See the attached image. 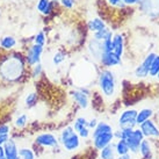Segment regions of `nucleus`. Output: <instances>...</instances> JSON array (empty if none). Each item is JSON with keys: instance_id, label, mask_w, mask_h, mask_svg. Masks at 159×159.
I'll return each mask as SVG.
<instances>
[{"instance_id": "1", "label": "nucleus", "mask_w": 159, "mask_h": 159, "mask_svg": "<svg viewBox=\"0 0 159 159\" xmlns=\"http://www.w3.org/2000/svg\"><path fill=\"white\" fill-rule=\"evenodd\" d=\"M25 56L20 52H9L0 57V83L4 85L18 84L26 73Z\"/></svg>"}, {"instance_id": "2", "label": "nucleus", "mask_w": 159, "mask_h": 159, "mask_svg": "<svg viewBox=\"0 0 159 159\" xmlns=\"http://www.w3.org/2000/svg\"><path fill=\"white\" fill-rule=\"evenodd\" d=\"M98 87L105 99L111 100L117 93L116 75L109 69H102L98 75Z\"/></svg>"}, {"instance_id": "3", "label": "nucleus", "mask_w": 159, "mask_h": 159, "mask_svg": "<svg viewBox=\"0 0 159 159\" xmlns=\"http://www.w3.org/2000/svg\"><path fill=\"white\" fill-rule=\"evenodd\" d=\"M59 143L62 144L63 149L67 152H75L80 148L81 142H80L79 135L75 133L72 125H67L61 131L59 135Z\"/></svg>"}, {"instance_id": "4", "label": "nucleus", "mask_w": 159, "mask_h": 159, "mask_svg": "<svg viewBox=\"0 0 159 159\" xmlns=\"http://www.w3.org/2000/svg\"><path fill=\"white\" fill-rule=\"evenodd\" d=\"M138 11L150 20H159V0H141Z\"/></svg>"}, {"instance_id": "5", "label": "nucleus", "mask_w": 159, "mask_h": 159, "mask_svg": "<svg viewBox=\"0 0 159 159\" xmlns=\"http://www.w3.org/2000/svg\"><path fill=\"white\" fill-rule=\"evenodd\" d=\"M138 111L135 108H127L124 111H121V114L117 120V124H119L120 129L123 128H136V117Z\"/></svg>"}, {"instance_id": "6", "label": "nucleus", "mask_w": 159, "mask_h": 159, "mask_svg": "<svg viewBox=\"0 0 159 159\" xmlns=\"http://www.w3.org/2000/svg\"><path fill=\"white\" fill-rule=\"evenodd\" d=\"M145 137L142 133V130L138 127L133 130V134L125 139L127 144H128L129 148V153L131 156H138V152H139V146H141L142 141L144 139Z\"/></svg>"}, {"instance_id": "7", "label": "nucleus", "mask_w": 159, "mask_h": 159, "mask_svg": "<svg viewBox=\"0 0 159 159\" xmlns=\"http://www.w3.org/2000/svg\"><path fill=\"white\" fill-rule=\"evenodd\" d=\"M156 52H149L145 57L142 59V62L138 64L134 71V75L138 79H145L149 77V70H150L151 63L153 61V58L156 57Z\"/></svg>"}, {"instance_id": "8", "label": "nucleus", "mask_w": 159, "mask_h": 159, "mask_svg": "<svg viewBox=\"0 0 159 159\" xmlns=\"http://www.w3.org/2000/svg\"><path fill=\"white\" fill-rule=\"evenodd\" d=\"M44 47H41L37 44H33L28 48L26 55H25V61L28 66H34L36 64L41 63V58H42V53H43Z\"/></svg>"}, {"instance_id": "9", "label": "nucleus", "mask_w": 159, "mask_h": 159, "mask_svg": "<svg viewBox=\"0 0 159 159\" xmlns=\"http://www.w3.org/2000/svg\"><path fill=\"white\" fill-rule=\"evenodd\" d=\"M35 144L42 148H56L59 144V141L56 135L52 133H41L35 137Z\"/></svg>"}, {"instance_id": "10", "label": "nucleus", "mask_w": 159, "mask_h": 159, "mask_svg": "<svg viewBox=\"0 0 159 159\" xmlns=\"http://www.w3.org/2000/svg\"><path fill=\"white\" fill-rule=\"evenodd\" d=\"M138 128L142 130V133H143L145 138L159 139V127L152 119L143 122L141 125H138Z\"/></svg>"}, {"instance_id": "11", "label": "nucleus", "mask_w": 159, "mask_h": 159, "mask_svg": "<svg viewBox=\"0 0 159 159\" xmlns=\"http://www.w3.org/2000/svg\"><path fill=\"white\" fill-rule=\"evenodd\" d=\"M114 131L113 133H106V134H101V135H99V136H95L92 138L93 141V148L95 149V150H101L103 149L105 146L109 145L113 143L114 141Z\"/></svg>"}, {"instance_id": "12", "label": "nucleus", "mask_w": 159, "mask_h": 159, "mask_svg": "<svg viewBox=\"0 0 159 159\" xmlns=\"http://www.w3.org/2000/svg\"><path fill=\"white\" fill-rule=\"evenodd\" d=\"M121 61L122 58H120L119 56H116L113 51L111 52H105L102 53L101 58H100V65H101L103 69H111V67L117 66L121 64Z\"/></svg>"}, {"instance_id": "13", "label": "nucleus", "mask_w": 159, "mask_h": 159, "mask_svg": "<svg viewBox=\"0 0 159 159\" xmlns=\"http://www.w3.org/2000/svg\"><path fill=\"white\" fill-rule=\"evenodd\" d=\"M111 44H113V52L119 56L120 58L123 57L124 50H125V43H124V36L121 33H116L113 35L111 39Z\"/></svg>"}, {"instance_id": "14", "label": "nucleus", "mask_w": 159, "mask_h": 159, "mask_svg": "<svg viewBox=\"0 0 159 159\" xmlns=\"http://www.w3.org/2000/svg\"><path fill=\"white\" fill-rule=\"evenodd\" d=\"M153 139H150V138H144L141 143V146H139V152H138V156H141L142 159H151L152 156H153Z\"/></svg>"}, {"instance_id": "15", "label": "nucleus", "mask_w": 159, "mask_h": 159, "mask_svg": "<svg viewBox=\"0 0 159 159\" xmlns=\"http://www.w3.org/2000/svg\"><path fill=\"white\" fill-rule=\"evenodd\" d=\"M2 146H4L5 158L6 159H15L19 156L18 144H16V142L14 141L13 138H9Z\"/></svg>"}, {"instance_id": "16", "label": "nucleus", "mask_w": 159, "mask_h": 159, "mask_svg": "<svg viewBox=\"0 0 159 159\" xmlns=\"http://www.w3.org/2000/svg\"><path fill=\"white\" fill-rule=\"evenodd\" d=\"M89 52L91 55V57L94 61H100L102 53H103V49H102V42L97 40H91L89 43Z\"/></svg>"}, {"instance_id": "17", "label": "nucleus", "mask_w": 159, "mask_h": 159, "mask_svg": "<svg viewBox=\"0 0 159 159\" xmlns=\"http://www.w3.org/2000/svg\"><path fill=\"white\" fill-rule=\"evenodd\" d=\"M71 97L73 99V101L81 108V109H87L89 106V97H87L86 94L81 93L79 89H73L71 92Z\"/></svg>"}, {"instance_id": "18", "label": "nucleus", "mask_w": 159, "mask_h": 159, "mask_svg": "<svg viewBox=\"0 0 159 159\" xmlns=\"http://www.w3.org/2000/svg\"><path fill=\"white\" fill-rule=\"evenodd\" d=\"M153 116H155V111H153L152 108L146 107V108H142V109H139L138 113H137V117H136L137 127L141 125L143 122H145V121H148V120H151Z\"/></svg>"}, {"instance_id": "19", "label": "nucleus", "mask_w": 159, "mask_h": 159, "mask_svg": "<svg viewBox=\"0 0 159 159\" xmlns=\"http://www.w3.org/2000/svg\"><path fill=\"white\" fill-rule=\"evenodd\" d=\"M53 2L55 1H52V0H39L37 5H36V8L39 11V13L47 16L52 12Z\"/></svg>"}, {"instance_id": "20", "label": "nucleus", "mask_w": 159, "mask_h": 159, "mask_svg": "<svg viewBox=\"0 0 159 159\" xmlns=\"http://www.w3.org/2000/svg\"><path fill=\"white\" fill-rule=\"evenodd\" d=\"M16 44H18V41L12 35H6L1 37L0 40V48L5 51H12L16 47Z\"/></svg>"}, {"instance_id": "21", "label": "nucleus", "mask_w": 159, "mask_h": 159, "mask_svg": "<svg viewBox=\"0 0 159 159\" xmlns=\"http://www.w3.org/2000/svg\"><path fill=\"white\" fill-rule=\"evenodd\" d=\"M106 22L101 18H93L91 20H89V22H87V28L92 33H97V31L101 30V29L106 28Z\"/></svg>"}, {"instance_id": "22", "label": "nucleus", "mask_w": 159, "mask_h": 159, "mask_svg": "<svg viewBox=\"0 0 159 159\" xmlns=\"http://www.w3.org/2000/svg\"><path fill=\"white\" fill-rule=\"evenodd\" d=\"M116 152H115V146H114V143H111L109 145L105 146L103 149L100 150L99 152V157L100 159H116Z\"/></svg>"}, {"instance_id": "23", "label": "nucleus", "mask_w": 159, "mask_h": 159, "mask_svg": "<svg viewBox=\"0 0 159 159\" xmlns=\"http://www.w3.org/2000/svg\"><path fill=\"white\" fill-rule=\"evenodd\" d=\"M113 35H114L113 31L108 27H106V28H103V29L97 31V33H93V39L102 42V41H106V40H111Z\"/></svg>"}, {"instance_id": "24", "label": "nucleus", "mask_w": 159, "mask_h": 159, "mask_svg": "<svg viewBox=\"0 0 159 159\" xmlns=\"http://www.w3.org/2000/svg\"><path fill=\"white\" fill-rule=\"evenodd\" d=\"M113 131H114V130H113V127H111L109 123H107V122H99L98 125L94 128V130H93L92 138L95 136H99V135H101V134L113 133Z\"/></svg>"}, {"instance_id": "25", "label": "nucleus", "mask_w": 159, "mask_h": 159, "mask_svg": "<svg viewBox=\"0 0 159 159\" xmlns=\"http://www.w3.org/2000/svg\"><path fill=\"white\" fill-rule=\"evenodd\" d=\"M114 146H115V152H116L117 157L129 155L128 144H127V142L124 141V139H117V142L114 143Z\"/></svg>"}, {"instance_id": "26", "label": "nucleus", "mask_w": 159, "mask_h": 159, "mask_svg": "<svg viewBox=\"0 0 159 159\" xmlns=\"http://www.w3.org/2000/svg\"><path fill=\"white\" fill-rule=\"evenodd\" d=\"M19 157L21 159H35V153L28 146H22L19 149Z\"/></svg>"}, {"instance_id": "27", "label": "nucleus", "mask_w": 159, "mask_h": 159, "mask_svg": "<svg viewBox=\"0 0 159 159\" xmlns=\"http://www.w3.org/2000/svg\"><path fill=\"white\" fill-rule=\"evenodd\" d=\"M87 122H89V120L86 119V117H84V116H78V117L75 120L72 128L75 129V133H78V131L81 130L83 128L87 127Z\"/></svg>"}, {"instance_id": "28", "label": "nucleus", "mask_w": 159, "mask_h": 159, "mask_svg": "<svg viewBox=\"0 0 159 159\" xmlns=\"http://www.w3.org/2000/svg\"><path fill=\"white\" fill-rule=\"evenodd\" d=\"M159 72V55L157 53L156 57L153 58V61L151 63L150 70H149V77H152V78H156L157 75Z\"/></svg>"}, {"instance_id": "29", "label": "nucleus", "mask_w": 159, "mask_h": 159, "mask_svg": "<svg viewBox=\"0 0 159 159\" xmlns=\"http://www.w3.org/2000/svg\"><path fill=\"white\" fill-rule=\"evenodd\" d=\"M28 124V116L26 114L19 115L14 121V127L16 129H23Z\"/></svg>"}, {"instance_id": "30", "label": "nucleus", "mask_w": 159, "mask_h": 159, "mask_svg": "<svg viewBox=\"0 0 159 159\" xmlns=\"http://www.w3.org/2000/svg\"><path fill=\"white\" fill-rule=\"evenodd\" d=\"M37 100H39V95H37V93L31 92L26 97V99H25V103H26V106L28 107V108H31V107L36 106Z\"/></svg>"}, {"instance_id": "31", "label": "nucleus", "mask_w": 159, "mask_h": 159, "mask_svg": "<svg viewBox=\"0 0 159 159\" xmlns=\"http://www.w3.org/2000/svg\"><path fill=\"white\" fill-rule=\"evenodd\" d=\"M45 42H47V36H45L44 31L40 30L37 31L34 36V44L41 45V47H44Z\"/></svg>"}, {"instance_id": "32", "label": "nucleus", "mask_w": 159, "mask_h": 159, "mask_svg": "<svg viewBox=\"0 0 159 159\" xmlns=\"http://www.w3.org/2000/svg\"><path fill=\"white\" fill-rule=\"evenodd\" d=\"M65 59H66V52L59 50V51L55 52V55H53V57H52L53 65H59V64H62Z\"/></svg>"}, {"instance_id": "33", "label": "nucleus", "mask_w": 159, "mask_h": 159, "mask_svg": "<svg viewBox=\"0 0 159 159\" xmlns=\"http://www.w3.org/2000/svg\"><path fill=\"white\" fill-rule=\"evenodd\" d=\"M42 73H43V66H42L41 63L36 64V65H34V66H31V77H33V78H35L36 79V78L41 77Z\"/></svg>"}, {"instance_id": "34", "label": "nucleus", "mask_w": 159, "mask_h": 159, "mask_svg": "<svg viewBox=\"0 0 159 159\" xmlns=\"http://www.w3.org/2000/svg\"><path fill=\"white\" fill-rule=\"evenodd\" d=\"M59 4L65 9H73L75 6V0H59Z\"/></svg>"}, {"instance_id": "35", "label": "nucleus", "mask_w": 159, "mask_h": 159, "mask_svg": "<svg viewBox=\"0 0 159 159\" xmlns=\"http://www.w3.org/2000/svg\"><path fill=\"white\" fill-rule=\"evenodd\" d=\"M78 135H79L80 138H84V139H87L89 136H91V130L89 129V127H85V128H83L81 130H79L78 131Z\"/></svg>"}, {"instance_id": "36", "label": "nucleus", "mask_w": 159, "mask_h": 159, "mask_svg": "<svg viewBox=\"0 0 159 159\" xmlns=\"http://www.w3.org/2000/svg\"><path fill=\"white\" fill-rule=\"evenodd\" d=\"M107 4L111 7H124L125 5L122 2V0H106Z\"/></svg>"}, {"instance_id": "37", "label": "nucleus", "mask_w": 159, "mask_h": 159, "mask_svg": "<svg viewBox=\"0 0 159 159\" xmlns=\"http://www.w3.org/2000/svg\"><path fill=\"white\" fill-rule=\"evenodd\" d=\"M11 125L9 124H0V135H9Z\"/></svg>"}, {"instance_id": "38", "label": "nucleus", "mask_w": 159, "mask_h": 159, "mask_svg": "<svg viewBox=\"0 0 159 159\" xmlns=\"http://www.w3.org/2000/svg\"><path fill=\"white\" fill-rule=\"evenodd\" d=\"M98 123H99V122H98V120L94 117V119L89 120V122H87V127H89V130H92V129L94 130V128L98 125Z\"/></svg>"}, {"instance_id": "39", "label": "nucleus", "mask_w": 159, "mask_h": 159, "mask_svg": "<svg viewBox=\"0 0 159 159\" xmlns=\"http://www.w3.org/2000/svg\"><path fill=\"white\" fill-rule=\"evenodd\" d=\"M125 6H137V5L141 2V0H122Z\"/></svg>"}, {"instance_id": "40", "label": "nucleus", "mask_w": 159, "mask_h": 159, "mask_svg": "<svg viewBox=\"0 0 159 159\" xmlns=\"http://www.w3.org/2000/svg\"><path fill=\"white\" fill-rule=\"evenodd\" d=\"M9 138H11L9 135H0V145H4Z\"/></svg>"}, {"instance_id": "41", "label": "nucleus", "mask_w": 159, "mask_h": 159, "mask_svg": "<svg viewBox=\"0 0 159 159\" xmlns=\"http://www.w3.org/2000/svg\"><path fill=\"white\" fill-rule=\"evenodd\" d=\"M5 158V151H4V146L0 145V159Z\"/></svg>"}, {"instance_id": "42", "label": "nucleus", "mask_w": 159, "mask_h": 159, "mask_svg": "<svg viewBox=\"0 0 159 159\" xmlns=\"http://www.w3.org/2000/svg\"><path fill=\"white\" fill-rule=\"evenodd\" d=\"M116 159H133V157L129 153V155H125V156H120V157H117Z\"/></svg>"}, {"instance_id": "43", "label": "nucleus", "mask_w": 159, "mask_h": 159, "mask_svg": "<svg viewBox=\"0 0 159 159\" xmlns=\"http://www.w3.org/2000/svg\"><path fill=\"white\" fill-rule=\"evenodd\" d=\"M157 79H158V81H159V72H158V75H157V77H156Z\"/></svg>"}, {"instance_id": "44", "label": "nucleus", "mask_w": 159, "mask_h": 159, "mask_svg": "<svg viewBox=\"0 0 159 159\" xmlns=\"http://www.w3.org/2000/svg\"><path fill=\"white\" fill-rule=\"evenodd\" d=\"M15 159H21V158H20V157H19V156H18V157H16V158H15Z\"/></svg>"}, {"instance_id": "45", "label": "nucleus", "mask_w": 159, "mask_h": 159, "mask_svg": "<svg viewBox=\"0 0 159 159\" xmlns=\"http://www.w3.org/2000/svg\"><path fill=\"white\" fill-rule=\"evenodd\" d=\"M52 1H55V2H56V1H59V0H52Z\"/></svg>"}, {"instance_id": "46", "label": "nucleus", "mask_w": 159, "mask_h": 159, "mask_svg": "<svg viewBox=\"0 0 159 159\" xmlns=\"http://www.w3.org/2000/svg\"><path fill=\"white\" fill-rule=\"evenodd\" d=\"M0 14H1V11H0Z\"/></svg>"}, {"instance_id": "47", "label": "nucleus", "mask_w": 159, "mask_h": 159, "mask_svg": "<svg viewBox=\"0 0 159 159\" xmlns=\"http://www.w3.org/2000/svg\"><path fill=\"white\" fill-rule=\"evenodd\" d=\"M4 159H6V158H4Z\"/></svg>"}]
</instances>
